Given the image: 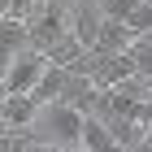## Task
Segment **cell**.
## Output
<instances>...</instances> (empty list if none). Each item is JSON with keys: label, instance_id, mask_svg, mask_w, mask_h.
Returning <instances> with one entry per match:
<instances>
[{"label": "cell", "instance_id": "14", "mask_svg": "<svg viewBox=\"0 0 152 152\" xmlns=\"http://www.w3.org/2000/svg\"><path fill=\"white\" fill-rule=\"evenodd\" d=\"M143 39H152V35H143Z\"/></svg>", "mask_w": 152, "mask_h": 152}, {"label": "cell", "instance_id": "8", "mask_svg": "<svg viewBox=\"0 0 152 152\" xmlns=\"http://www.w3.org/2000/svg\"><path fill=\"white\" fill-rule=\"evenodd\" d=\"M83 152H122L117 135L109 130L104 117H87L83 122Z\"/></svg>", "mask_w": 152, "mask_h": 152}, {"label": "cell", "instance_id": "7", "mask_svg": "<svg viewBox=\"0 0 152 152\" xmlns=\"http://www.w3.org/2000/svg\"><path fill=\"white\" fill-rule=\"evenodd\" d=\"M135 44H139V35H135L126 22H109V18H104V31H100V44H96V52L117 57V52H130Z\"/></svg>", "mask_w": 152, "mask_h": 152}, {"label": "cell", "instance_id": "4", "mask_svg": "<svg viewBox=\"0 0 152 152\" xmlns=\"http://www.w3.org/2000/svg\"><path fill=\"white\" fill-rule=\"evenodd\" d=\"M31 22L26 18H4L0 22V57H4V65H13V61L22 57V52H31Z\"/></svg>", "mask_w": 152, "mask_h": 152}, {"label": "cell", "instance_id": "15", "mask_svg": "<svg viewBox=\"0 0 152 152\" xmlns=\"http://www.w3.org/2000/svg\"><path fill=\"white\" fill-rule=\"evenodd\" d=\"M148 4H152V0H148Z\"/></svg>", "mask_w": 152, "mask_h": 152}, {"label": "cell", "instance_id": "12", "mask_svg": "<svg viewBox=\"0 0 152 152\" xmlns=\"http://www.w3.org/2000/svg\"><path fill=\"white\" fill-rule=\"evenodd\" d=\"M26 152H61V148H52V143H44V139H35V143H31V148H26Z\"/></svg>", "mask_w": 152, "mask_h": 152}, {"label": "cell", "instance_id": "2", "mask_svg": "<svg viewBox=\"0 0 152 152\" xmlns=\"http://www.w3.org/2000/svg\"><path fill=\"white\" fill-rule=\"evenodd\" d=\"M70 35H74V13H65L57 0H48V4H39L31 13V44L39 52H52L61 39H70Z\"/></svg>", "mask_w": 152, "mask_h": 152}, {"label": "cell", "instance_id": "10", "mask_svg": "<svg viewBox=\"0 0 152 152\" xmlns=\"http://www.w3.org/2000/svg\"><path fill=\"white\" fill-rule=\"evenodd\" d=\"M130 57L139 65V78H152V39H139V44L130 48Z\"/></svg>", "mask_w": 152, "mask_h": 152}, {"label": "cell", "instance_id": "11", "mask_svg": "<svg viewBox=\"0 0 152 152\" xmlns=\"http://www.w3.org/2000/svg\"><path fill=\"white\" fill-rule=\"evenodd\" d=\"M139 126H143V130H148V135H152V100H148V104H143V113H139Z\"/></svg>", "mask_w": 152, "mask_h": 152}, {"label": "cell", "instance_id": "3", "mask_svg": "<svg viewBox=\"0 0 152 152\" xmlns=\"http://www.w3.org/2000/svg\"><path fill=\"white\" fill-rule=\"evenodd\" d=\"M48 65H52V61H48V52H39V48L22 52L13 65H4V96H35V87L48 74Z\"/></svg>", "mask_w": 152, "mask_h": 152}, {"label": "cell", "instance_id": "6", "mask_svg": "<svg viewBox=\"0 0 152 152\" xmlns=\"http://www.w3.org/2000/svg\"><path fill=\"white\" fill-rule=\"evenodd\" d=\"M100 31H104V13H100V4H78V9H74V39H78L87 52H96Z\"/></svg>", "mask_w": 152, "mask_h": 152}, {"label": "cell", "instance_id": "1", "mask_svg": "<svg viewBox=\"0 0 152 152\" xmlns=\"http://www.w3.org/2000/svg\"><path fill=\"white\" fill-rule=\"evenodd\" d=\"M83 122L87 117L78 113L74 104H44L39 109V117H35V139H44V143H52V148H61V152H83Z\"/></svg>", "mask_w": 152, "mask_h": 152}, {"label": "cell", "instance_id": "5", "mask_svg": "<svg viewBox=\"0 0 152 152\" xmlns=\"http://www.w3.org/2000/svg\"><path fill=\"white\" fill-rule=\"evenodd\" d=\"M39 100L35 96H4V109H0V122H4V130H31L39 117Z\"/></svg>", "mask_w": 152, "mask_h": 152}, {"label": "cell", "instance_id": "13", "mask_svg": "<svg viewBox=\"0 0 152 152\" xmlns=\"http://www.w3.org/2000/svg\"><path fill=\"white\" fill-rule=\"evenodd\" d=\"M139 152H152V135H148V139H143V143H139Z\"/></svg>", "mask_w": 152, "mask_h": 152}, {"label": "cell", "instance_id": "9", "mask_svg": "<svg viewBox=\"0 0 152 152\" xmlns=\"http://www.w3.org/2000/svg\"><path fill=\"white\" fill-rule=\"evenodd\" d=\"M96 4H100V13H104L109 22H130L143 0H96Z\"/></svg>", "mask_w": 152, "mask_h": 152}]
</instances>
